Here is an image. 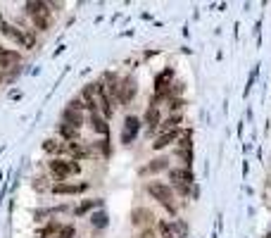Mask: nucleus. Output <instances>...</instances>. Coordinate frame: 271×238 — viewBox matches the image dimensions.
<instances>
[{"label": "nucleus", "instance_id": "1a4fd4ad", "mask_svg": "<svg viewBox=\"0 0 271 238\" xmlns=\"http://www.w3.org/2000/svg\"><path fill=\"white\" fill-rule=\"evenodd\" d=\"M179 157L183 160L185 169H190V164H193V143H190V133H185L183 138H181V145H179Z\"/></svg>", "mask_w": 271, "mask_h": 238}, {"label": "nucleus", "instance_id": "9d476101", "mask_svg": "<svg viewBox=\"0 0 271 238\" xmlns=\"http://www.w3.org/2000/svg\"><path fill=\"white\" fill-rule=\"evenodd\" d=\"M179 138H181V129L164 131V133H160V136L155 138V143H152V150H162V148L172 145V143H174V141H179Z\"/></svg>", "mask_w": 271, "mask_h": 238}, {"label": "nucleus", "instance_id": "ddd939ff", "mask_svg": "<svg viewBox=\"0 0 271 238\" xmlns=\"http://www.w3.org/2000/svg\"><path fill=\"white\" fill-rule=\"evenodd\" d=\"M57 131H60V136L65 138V143H76L79 136H81V129H76V126L67 124V121H62V124L57 126Z\"/></svg>", "mask_w": 271, "mask_h": 238}, {"label": "nucleus", "instance_id": "b1692460", "mask_svg": "<svg viewBox=\"0 0 271 238\" xmlns=\"http://www.w3.org/2000/svg\"><path fill=\"white\" fill-rule=\"evenodd\" d=\"M162 238H176V236H174V234H167V236H162Z\"/></svg>", "mask_w": 271, "mask_h": 238}, {"label": "nucleus", "instance_id": "20e7f679", "mask_svg": "<svg viewBox=\"0 0 271 238\" xmlns=\"http://www.w3.org/2000/svg\"><path fill=\"white\" fill-rule=\"evenodd\" d=\"M141 119L129 115V117L124 119V126H121V143L124 145H131V143L136 141V136H138V131H141Z\"/></svg>", "mask_w": 271, "mask_h": 238}, {"label": "nucleus", "instance_id": "7ed1b4c3", "mask_svg": "<svg viewBox=\"0 0 271 238\" xmlns=\"http://www.w3.org/2000/svg\"><path fill=\"white\" fill-rule=\"evenodd\" d=\"M48 172L53 174L57 181H65V179H69V176H74V174L81 172V164L76 162V160H50L48 162Z\"/></svg>", "mask_w": 271, "mask_h": 238}, {"label": "nucleus", "instance_id": "a211bd4d", "mask_svg": "<svg viewBox=\"0 0 271 238\" xmlns=\"http://www.w3.org/2000/svg\"><path fill=\"white\" fill-rule=\"evenodd\" d=\"M43 150L45 152H53V155L65 152V143H57L55 138H45V141H43Z\"/></svg>", "mask_w": 271, "mask_h": 238}, {"label": "nucleus", "instance_id": "4468645a", "mask_svg": "<svg viewBox=\"0 0 271 238\" xmlns=\"http://www.w3.org/2000/svg\"><path fill=\"white\" fill-rule=\"evenodd\" d=\"M90 124H93V131L102 133L105 138L109 136V124H107V119L102 117L100 112H90Z\"/></svg>", "mask_w": 271, "mask_h": 238}, {"label": "nucleus", "instance_id": "9b49d317", "mask_svg": "<svg viewBox=\"0 0 271 238\" xmlns=\"http://www.w3.org/2000/svg\"><path fill=\"white\" fill-rule=\"evenodd\" d=\"M65 152L69 160H81V157H90L93 155V150L81 145V143H65Z\"/></svg>", "mask_w": 271, "mask_h": 238}, {"label": "nucleus", "instance_id": "0eeeda50", "mask_svg": "<svg viewBox=\"0 0 271 238\" xmlns=\"http://www.w3.org/2000/svg\"><path fill=\"white\" fill-rule=\"evenodd\" d=\"M22 62V55L17 50H10V48H2L0 45V72H7L12 67H17Z\"/></svg>", "mask_w": 271, "mask_h": 238}, {"label": "nucleus", "instance_id": "f8f14e48", "mask_svg": "<svg viewBox=\"0 0 271 238\" xmlns=\"http://www.w3.org/2000/svg\"><path fill=\"white\" fill-rule=\"evenodd\" d=\"M62 121L72 124V126H76V129H81V126L86 124V115H84V112H76V110L67 108L65 112H62Z\"/></svg>", "mask_w": 271, "mask_h": 238}, {"label": "nucleus", "instance_id": "f3484780", "mask_svg": "<svg viewBox=\"0 0 271 238\" xmlns=\"http://www.w3.org/2000/svg\"><path fill=\"white\" fill-rule=\"evenodd\" d=\"M152 222V215H150V210H133V224L136 227H148Z\"/></svg>", "mask_w": 271, "mask_h": 238}, {"label": "nucleus", "instance_id": "f257e3e1", "mask_svg": "<svg viewBox=\"0 0 271 238\" xmlns=\"http://www.w3.org/2000/svg\"><path fill=\"white\" fill-rule=\"evenodd\" d=\"M145 191L160 203V205L169 212V215H176V195H174V188L169 184H162V181H150L145 186Z\"/></svg>", "mask_w": 271, "mask_h": 238}, {"label": "nucleus", "instance_id": "412c9836", "mask_svg": "<svg viewBox=\"0 0 271 238\" xmlns=\"http://www.w3.org/2000/svg\"><path fill=\"white\" fill-rule=\"evenodd\" d=\"M169 108H172V110H174V115H176V110H179V108H183V100H179V98H174V100H172V105H169Z\"/></svg>", "mask_w": 271, "mask_h": 238}, {"label": "nucleus", "instance_id": "6e6552de", "mask_svg": "<svg viewBox=\"0 0 271 238\" xmlns=\"http://www.w3.org/2000/svg\"><path fill=\"white\" fill-rule=\"evenodd\" d=\"M143 124H145L148 133H155V129H160V124H162V117H160V110H157V105H155V103H152L150 108H148L145 117H143Z\"/></svg>", "mask_w": 271, "mask_h": 238}, {"label": "nucleus", "instance_id": "f03ea898", "mask_svg": "<svg viewBox=\"0 0 271 238\" xmlns=\"http://www.w3.org/2000/svg\"><path fill=\"white\" fill-rule=\"evenodd\" d=\"M24 10L29 14V19L33 22V26L38 31H48L50 29V5L41 2V0H29L24 2Z\"/></svg>", "mask_w": 271, "mask_h": 238}, {"label": "nucleus", "instance_id": "4be33fe9", "mask_svg": "<svg viewBox=\"0 0 271 238\" xmlns=\"http://www.w3.org/2000/svg\"><path fill=\"white\" fill-rule=\"evenodd\" d=\"M141 238H155V234H152L150 229H145V231L141 234Z\"/></svg>", "mask_w": 271, "mask_h": 238}, {"label": "nucleus", "instance_id": "2eb2a0df", "mask_svg": "<svg viewBox=\"0 0 271 238\" xmlns=\"http://www.w3.org/2000/svg\"><path fill=\"white\" fill-rule=\"evenodd\" d=\"M162 169H169V160H167V157H157V160H152L150 164L143 167L141 174H155V172H162Z\"/></svg>", "mask_w": 271, "mask_h": 238}, {"label": "nucleus", "instance_id": "423d86ee", "mask_svg": "<svg viewBox=\"0 0 271 238\" xmlns=\"http://www.w3.org/2000/svg\"><path fill=\"white\" fill-rule=\"evenodd\" d=\"M55 195H79V193H86L88 184H69V181H57V184L50 188Z\"/></svg>", "mask_w": 271, "mask_h": 238}, {"label": "nucleus", "instance_id": "dca6fc26", "mask_svg": "<svg viewBox=\"0 0 271 238\" xmlns=\"http://www.w3.org/2000/svg\"><path fill=\"white\" fill-rule=\"evenodd\" d=\"M181 121H183V117L176 112V115H172V117H167L160 124V133H164V131H174V129H181Z\"/></svg>", "mask_w": 271, "mask_h": 238}, {"label": "nucleus", "instance_id": "5701e85b", "mask_svg": "<svg viewBox=\"0 0 271 238\" xmlns=\"http://www.w3.org/2000/svg\"><path fill=\"white\" fill-rule=\"evenodd\" d=\"M5 24H7V22H5V17L0 14V31H2V26H5Z\"/></svg>", "mask_w": 271, "mask_h": 238}, {"label": "nucleus", "instance_id": "6ab92c4d", "mask_svg": "<svg viewBox=\"0 0 271 238\" xmlns=\"http://www.w3.org/2000/svg\"><path fill=\"white\" fill-rule=\"evenodd\" d=\"M90 224H93L95 229L107 227V212H102V210H100V212H95V215H93V219H90Z\"/></svg>", "mask_w": 271, "mask_h": 238}, {"label": "nucleus", "instance_id": "39448f33", "mask_svg": "<svg viewBox=\"0 0 271 238\" xmlns=\"http://www.w3.org/2000/svg\"><path fill=\"white\" fill-rule=\"evenodd\" d=\"M138 93V86H136V76H124L119 84V105H129L131 100H133V96Z\"/></svg>", "mask_w": 271, "mask_h": 238}, {"label": "nucleus", "instance_id": "aec40b11", "mask_svg": "<svg viewBox=\"0 0 271 238\" xmlns=\"http://www.w3.org/2000/svg\"><path fill=\"white\" fill-rule=\"evenodd\" d=\"M102 205V200H90V203H81V207L76 210V215H84L88 210H93V207H100Z\"/></svg>", "mask_w": 271, "mask_h": 238}]
</instances>
